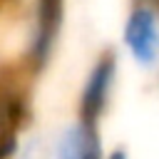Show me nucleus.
Returning a JSON list of instances; mask_svg holds the SVG:
<instances>
[{"label": "nucleus", "mask_w": 159, "mask_h": 159, "mask_svg": "<svg viewBox=\"0 0 159 159\" xmlns=\"http://www.w3.org/2000/svg\"><path fill=\"white\" fill-rule=\"evenodd\" d=\"M122 47L142 70L159 65V0H132L122 27Z\"/></svg>", "instance_id": "obj_1"}, {"label": "nucleus", "mask_w": 159, "mask_h": 159, "mask_svg": "<svg viewBox=\"0 0 159 159\" xmlns=\"http://www.w3.org/2000/svg\"><path fill=\"white\" fill-rule=\"evenodd\" d=\"M117 72H119V57L114 50H104L89 67L82 89H80V99H77V117L92 124H99L102 114L109 107L114 84H117Z\"/></svg>", "instance_id": "obj_2"}, {"label": "nucleus", "mask_w": 159, "mask_h": 159, "mask_svg": "<svg viewBox=\"0 0 159 159\" xmlns=\"http://www.w3.org/2000/svg\"><path fill=\"white\" fill-rule=\"evenodd\" d=\"M99 139V129L92 122L75 119L65 124L52 139V159H82V154Z\"/></svg>", "instance_id": "obj_3"}, {"label": "nucleus", "mask_w": 159, "mask_h": 159, "mask_svg": "<svg viewBox=\"0 0 159 159\" xmlns=\"http://www.w3.org/2000/svg\"><path fill=\"white\" fill-rule=\"evenodd\" d=\"M12 159H52V142H47L37 132H30L20 137Z\"/></svg>", "instance_id": "obj_4"}, {"label": "nucleus", "mask_w": 159, "mask_h": 159, "mask_svg": "<svg viewBox=\"0 0 159 159\" xmlns=\"http://www.w3.org/2000/svg\"><path fill=\"white\" fill-rule=\"evenodd\" d=\"M82 159H104V149H102V139H97L84 154H82Z\"/></svg>", "instance_id": "obj_5"}, {"label": "nucleus", "mask_w": 159, "mask_h": 159, "mask_svg": "<svg viewBox=\"0 0 159 159\" xmlns=\"http://www.w3.org/2000/svg\"><path fill=\"white\" fill-rule=\"evenodd\" d=\"M104 159H129V154H127V149H122V147H114Z\"/></svg>", "instance_id": "obj_6"}]
</instances>
